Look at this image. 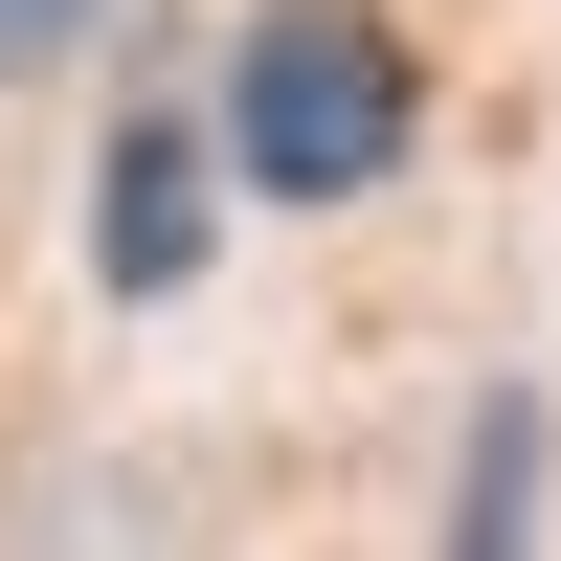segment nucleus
<instances>
[{
    "instance_id": "f257e3e1",
    "label": "nucleus",
    "mask_w": 561,
    "mask_h": 561,
    "mask_svg": "<svg viewBox=\"0 0 561 561\" xmlns=\"http://www.w3.org/2000/svg\"><path fill=\"white\" fill-rule=\"evenodd\" d=\"M404 135H427V68H404L382 0H248V23H225V113H203L225 180H270V203H382Z\"/></svg>"
},
{
    "instance_id": "f03ea898",
    "label": "nucleus",
    "mask_w": 561,
    "mask_h": 561,
    "mask_svg": "<svg viewBox=\"0 0 561 561\" xmlns=\"http://www.w3.org/2000/svg\"><path fill=\"white\" fill-rule=\"evenodd\" d=\"M203 203H225V158H203V113H113V158H90V270H113L135 314L203 270Z\"/></svg>"
},
{
    "instance_id": "7ed1b4c3",
    "label": "nucleus",
    "mask_w": 561,
    "mask_h": 561,
    "mask_svg": "<svg viewBox=\"0 0 561 561\" xmlns=\"http://www.w3.org/2000/svg\"><path fill=\"white\" fill-rule=\"evenodd\" d=\"M427 561H539V404H517V382H494L472 449H449V539H427Z\"/></svg>"
},
{
    "instance_id": "20e7f679",
    "label": "nucleus",
    "mask_w": 561,
    "mask_h": 561,
    "mask_svg": "<svg viewBox=\"0 0 561 561\" xmlns=\"http://www.w3.org/2000/svg\"><path fill=\"white\" fill-rule=\"evenodd\" d=\"M90 23V0H0V68H45V45H68Z\"/></svg>"
}]
</instances>
